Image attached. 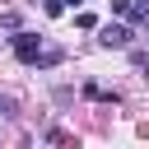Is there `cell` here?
Returning a JSON list of instances; mask_svg holds the SVG:
<instances>
[{
    "label": "cell",
    "instance_id": "obj_2",
    "mask_svg": "<svg viewBox=\"0 0 149 149\" xmlns=\"http://www.w3.org/2000/svg\"><path fill=\"white\" fill-rule=\"evenodd\" d=\"M98 42H102V47H126V42H130V28H121V23H102Z\"/></svg>",
    "mask_w": 149,
    "mask_h": 149
},
{
    "label": "cell",
    "instance_id": "obj_1",
    "mask_svg": "<svg viewBox=\"0 0 149 149\" xmlns=\"http://www.w3.org/2000/svg\"><path fill=\"white\" fill-rule=\"evenodd\" d=\"M14 56H19L23 65H37V56H42V37H37V33H14Z\"/></svg>",
    "mask_w": 149,
    "mask_h": 149
},
{
    "label": "cell",
    "instance_id": "obj_3",
    "mask_svg": "<svg viewBox=\"0 0 149 149\" xmlns=\"http://www.w3.org/2000/svg\"><path fill=\"white\" fill-rule=\"evenodd\" d=\"M84 93H88V98H102V102H116V93H107L102 84H84Z\"/></svg>",
    "mask_w": 149,
    "mask_h": 149
},
{
    "label": "cell",
    "instance_id": "obj_4",
    "mask_svg": "<svg viewBox=\"0 0 149 149\" xmlns=\"http://www.w3.org/2000/svg\"><path fill=\"white\" fill-rule=\"evenodd\" d=\"M0 112H9V102H5V98H0Z\"/></svg>",
    "mask_w": 149,
    "mask_h": 149
},
{
    "label": "cell",
    "instance_id": "obj_5",
    "mask_svg": "<svg viewBox=\"0 0 149 149\" xmlns=\"http://www.w3.org/2000/svg\"><path fill=\"white\" fill-rule=\"evenodd\" d=\"M70 5H84V0H70Z\"/></svg>",
    "mask_w": 149,
    "mask_h": 149
}]
</instances>
